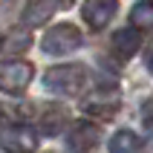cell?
<instances>
[{"label": "cell", "mask_w": 153, "mask_h": 153, "mask_svg": "<svg viewBox=\"0 0 153 153\" xmlns=\"http://www.w3.org/2000/svg\"><path fill=\"white\" fill-rule=\"evenodd\" d=\"M130 29H136V32H147L153 26V9L147 0H142V3H136V6L130 9Z\"/></svg>", "instance_id": "cell-12"}, {"label": "cell", "mask_w": 153, "mask_h": 153, "mask_svg": "<svg viewBox=\"0 0 153 153\" xmlns=\"http://www.w3.org/2000/svg\"><path fill=\"white\" fill-rule=\"evenodd\" d=\"M43 87L55 95H64V98H72V95H81L87 87V67L81 64H64V67H52L46 69L43 75Z\"/></svg>", "instance_id": "cell-1"}, {"label": "cell", "mask_w": 153, "mask_h": 153, "mask_svg": "<svg viewBox=\"0 0 153 153\" xmlns=\"http://www.w3.org/2000/svg\"><path fill=\"white\" fill-rule=\"evenodd\" d=\"M139 43H142V38H139V32L136 29H119V32L113 35V52H116V58H121V61H127V58H133L136 55V49H139Z\"/></svg>", "instance_id": "cell-9"}, {"label": "cell", "mask_w": 153, "mask_h": 153, "mask_svg": "<svg viewBox=\"0 0 153 153\" xmlns=\"http://www.w3.org/2000/svg\"><path fill=\"white\" fill-rule=\"evenodd\" d=\"M121 107V98L116 90H98V93L87 95L84 101H81V110L87 113V116H93V119H110V116H116Z\"/></svg>", "instance_id": "cell-5"}, {"label": "cell", "mask_w": 153, "mask_h": 153, "mask_svg": "<svg viewBox=\"0 0 153 153\" xmlns=\"http://www.w3.org/2000/svg\"><path fill=\"white\" fill-rule=\"evenodd\" d=\"M116 6H119L116 0H87L81 6V17L90 29H104L116 17Z\"/></svg>", "instance_id": "cell-6"}, {"label": "cell", "mask_w": 153, "mask_h": 153, "mask_svg": "<svg viewBox=\"0 0 153 153\" xmlns=\"http://www.w3.org/2000/svg\"><path fill=\"white\" fill-rule=\"evenodd\" d=\"M69 113L64 104H49L46 110L41 113V121H38V127H41L43 136H58L61 130H64V124H67Z\"/></svg>", "instance_id": "cell-8"}, {"label": "cell", "mask_w": 153, "mask_h": 153, "mask_svg": "<svg viewBox=\"0 0 153 153\" xmlns=\"http://www.w3.org/2000/svg\"><path fill=\"white\" fill-rule=\"evenodd\" d=\"M0 43H3V32H0Z\"/></svg>", "instance_id": "cell-16"}, {"label": "cell", "mask_w": 153, "mask_h": 153, "mask_svg": "<svg viewBox=\"0 0 153 153\" xmlns=\"http://www.w3.org/2000/svg\"><path fill=\"white\" fill-rule=\"evenodd\" d=\"M142 119H145V127H150V101H145L142 107Z\"/></svg>", "instance_id": "cell-14"}, {"label": "cell", "mask_w": 153, "mask_h": 153, "mask_svg": "<svg viewBox=\"0 0 153 153\" xmlns=\"http://www.w3.org/2000/svg\"><path fill=\"white\" fill-rule=\"evenodd\" d=\"M142 150V139L133 130H119L110 139V153H139Z\"/></svg>", "instance_id": "cell-11"}, {"label": "cell", "mask_w": 153, "mask_h": 153, "mask_svg": "<svg viewBox=\"0 0 153 153\" xmlns=\"http://www.w3.org/2000/svg\"><path fill=\"white\" fill-rule=\"evenodd\" d=\"M35 142H38V136L29 124H9L0 130V147L6 153H29Z\"/></svg>", "instance_id": "cell-4"}, {"label": "cell", "mask_w": 153, "mask_h": 153, "mask_svg": "<svg viewBox=\"0 0 153 153\" xmlns=\"http://www.w3.org/2000/svg\"><path fill=\"white\" fill-rule=\"evenodd\" d=\"M32 64L29 61H20V58H12V61H3L0 64V90L9 95H17L23 93L29 81H32Z\"/></svg>", "instance_id": "cell-3"}, {"label": "cell", "mask_w": 153, "mask_h": 153, "mask_svg": "<svg viewBox=\"0 0 153 153\" xmlns=\"http://www.w3.org/2000/svg\"><path fill=\"white\" fill-rule=\"evenodd\" d=\"M9 43H12L15 49H17V46L23 49V46H29V35H20V38H17V35H12V41H9Z\"/></svg>", "instance_id": "cell-13"}, {"label": "cell", "mask_w": 153, "mask_h": 153, "mask_svg": "<svg viewBox=\"0 0 153 153\" xmlns=\"http://www.w3.org/2000/svg\"><path fill=\"white\" fill-rule=\"evenodd\" d=\"M52 12H55V6H49L46 0H32V3L23 6L20 20H23V26H29V29H38V26H43L52 17Z\"/></svg>", "instance_id": "cell-10"}, {"label": "cell", "mask_w": 153, "mask_h": 153, "mask_svg": "<svg viewBox=\"0 0 153 153\" xmlns=\"http://www.w3.org/2000/svg\"><path fill=\"white\" fill-rule=\"evenodd\" d=\"M52 3H58V6H64V9H67V6H72L75 0H52Z\"/></svg>", "instance_id": "cell-15"}, {"label": "cell", "mask_w": 153, "mask_h": 153, "mask_svg": "<svg viewBox=\"0 0 153 153\" xmlns=\"http://www.w3.org/2000/svg\"><path fill=\"white\" fill-rule=\"evenodd\" d=\"M98 139H101L98 124H93V121H78L75 127H72V133H69V139H67V147H69V153H90L98 145Z\"/></svg>", "instance_id": "cell-7"}, {"label": "cell", "mask_w": 153, "mask_h": 153, "mask_svg": "<svg viewBox=\"0 0 153 153\" xmlns=\"http://www.w3.org/2000/svg\"><path fill=\"white\" fill-rule=\"evenodd\" d=\"M81 41H84V35H81L78 26L58 23V26H52V29H46V35H43V41H41V49L46 55H64V52H75L81 46Z\"/></svg>", "instance_id": "cell-2"}]
</instances>
